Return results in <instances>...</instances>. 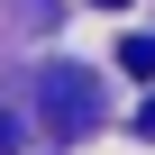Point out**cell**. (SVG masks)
<instances>
[{
	"mask_svg": "<svg viewBox=\"0 0 155 155\" xmlns=\"http://www.w3.org/2000/svg\"><path fill=\"white\" fill-rule=\"evenodd\" d=\"M37 101H46V119H55V128H82V119L101 110V91H91V73H73V64L37 73Z\"/></svg>",
	"mask_w": 155,
	"mask_h": 155,
	"instance_id": "obj_1",
	"label": "cell"
},
{
	"mask_svg": "<svg viewBox=\"0 0 155 155\" xmlns=\"http://www.w3.org/2000/svg\"><path fill=\"white\" fill-rule=\"evenodd\" d=\"M119 64L137 73V82H155V37H119Z\"/></svg>",
	"mask_w": 155,
	"mask_h": 155,
	"instance_id": "obj_2",
	"label": "cell"
},
{
	"mask_svg": "<svg viewBox=\"0 0 155 155\" xmlns=\"http://www.w3.org/2000/svg\"><path fill=\"white\" fill-rule=\"evenodd\" d=\"M137 128H146V137H155V91H146V110H137Z\"/></svg>",
	"mask_w": 155,
	"mask_h": 155,
	"instance_id": "obj_3",
	"label": "cell"
},
{
	"mask_svg": "<svg viewBox=\"0 0 155 155\" xmlns=\"http://www.w3.org/2000/svg\"><path fill=\"white\" fill-rule=\"evenodd\" d=\"M101 9H119V0H101Z\"/></svg>",
	"mask_w": 155,
	"mask_h": 155,
	"instance_id": "obj_4",
	"label": "cell"
}]
</instances>
